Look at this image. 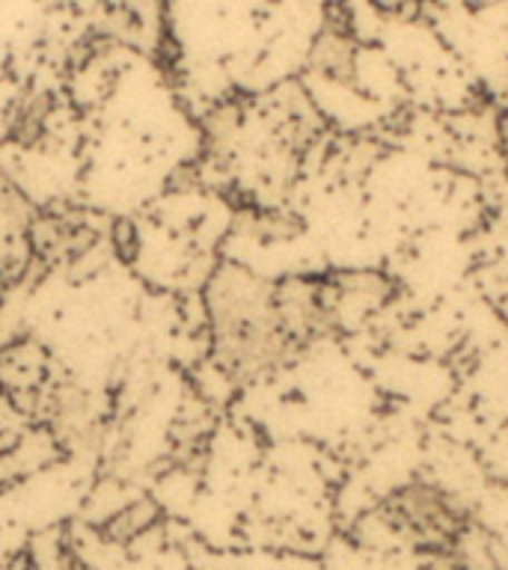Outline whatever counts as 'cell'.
<instances>
[{
  "instance_id": "8992f818",
  "label": "cell",
  "mask_w": 508,
  "mask_h": 570,
  "mask_svg": "<svg viewBox=\"0 0 508 570\" xmlns=\"http://www.w3.org/2000/svg\"><path fill=\"white\" fill-rule=\"evenodd\" d=\"M378 9H387V12H395V9H404L410 3H417V0H372Z\"/></svg>"
},
{
  "instance_id": "6da1fadb",
  "label": "cell",
  "mask_w": 508,
  "mask_h": 570,
  "mask_svg": "<svg viewBox=\"0 0 508 570\" xmlns=\"http://www.w3.org/2000/svg\"><path fill=\"white\" fill-rule=\"evenodd\" d=\"M214 360L229 381H256L301 354L285 333L274 301V283L241 265H221L208 292Z\"/></svg>"
},
{
  "instance_id": "277c9868",
  "label": "cell",
  "mask_w": 508,
  "mask_h": 570,
  "mask_svg": "<svg viewBox=\"0 0 508 570\" xmlns=\"http://www.w3.org/2000/svg\"><path fill=\"white\" fill-rule=\"evenodd\" d=\"M310 66L321 78L336 80L345 87L356 83V42L351 30L336 21L324 24L310 48Z\"/></svg>"
},
{
  "instance_id": "ba28073f",
  "label": "cell",
  "mask_w": 508,
  "mask_h": 570,
  "mask_svg": "<svg viewBox=\"0 0 508 570\" xmlns=\"http://www.w3.org/2000/svg\"><path fill=\"white\" fill-rule=\"evenodd\" d=\"M18 570H33V568H30V564H21V568H18Z\"/></svg>"
},
{
  "instance_id": "52a82bcc",
  "label": "cell",
  "mask_w": 508,
  "mask_h": 570,
  "mask_svg": "<svg viewBox=\"0 0 508 570\" xmlns=\"http://www.w3.org/2000/svg\"><path fill=\"white\" fill-rule=\"evenodd\" d=\"M499 134H502V146H506V155H508V114L502 116V122H499Z\"/></svg>"
},
{
  "instance_id": "5b68a950",
  "label": "cell",
  "mask_w": 508,
  "mask_h": 570,
  "mask_svg": "<svg viewBox=\"0 0 508 570\" xmlns=\"http://www.w3.org/2000/svg\"><path fill=\"white\" fill-rule=\"evenodd\" d=\"M155 520H158V505L152 499H140L107 523V538L110 541H131L140 532H146Z\"/></svg>"
},
{
  "instance_id": "9c48e42d",
  "label": "cell",
  "mask_w": 508,
  "mask_h": 570,
  "mask_svg": "<svg viewBox=\"0 0 508 570\" xmlns=\"http://www.w3.org/2000/svg\"><path fill=\"white\" fill-rule=\"evenodd\" d=\"M479 3H485V0H479Z\"/></svg>"
},
{
  "instance_id": "7a4b0ae2",
  "label": "cell",
  "mask_w": 508,
  "mask_h": 570,
  "mask_svg": "<svg viewBox=\"0 0 508 570\" xmlns=\"http://www.w3.org/2000/svg\"><path fill=\"white\" fill-rule=\"evenodd\" d=\"M383 523L422 550H452L467 534V511L452 493L437 484L413 481L383 502Z\"/></svg>"
},
{
  "instance_id": "3957f363",
  "label": "cell",
  "mask_w": 508,
  "mask_h": 570,
  "mask_svg": "<svg viewBox=\"0 0 508 570\" xmlns=\"http://www.w3.org/2000/svg\"><path fill=\"white\" fill-rule=\"evenodd\" d=\"M324 297H328L333 327L342 330L381 309L383 303L392 297V283L374 271H351V274H339L328 279Z\"/></svg>"
}]
</instances>
